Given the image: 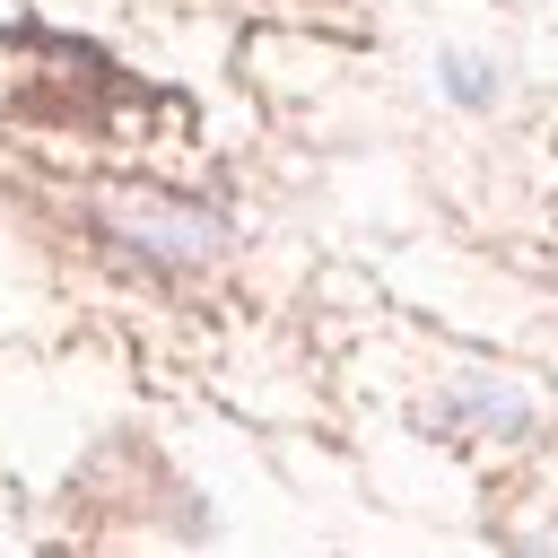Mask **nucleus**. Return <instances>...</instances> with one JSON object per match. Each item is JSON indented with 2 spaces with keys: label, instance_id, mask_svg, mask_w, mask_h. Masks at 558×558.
<instances>
[{
  "label": "nucleus",
  "instance_id": "obj_4",
  "mask_svg": "<svg viewBox=\"0 0 558 558\" xmlns=\"http://www.w3.org/2000/svg\"><path fill=\"white\" fill-rule=\"evenodd\" d=\"M514 558H549V549H541V541H523V549H514Z\"/></svg>",
  "mask_w": 558,
  "mask_h": 558
},
{
  "label": "nucleus",
  "instance_id": "obj_3",
  "mask_svg": "<svg viewBox=\"0 0 558 558\" xmlns=\"http://www.w3.org/2000/svg\"><path fill=\"white\" fill-rule=\"evenodd\" d=\"M436 87H445L453 105H497V96H506V78H497V61H480V52H445V70H436Z\"/></svg>",
  "mask_w": 558,
  "mask_h": 558
},
{
  "label": "nucleus",
  "instance_id": "obj_2",
  "mask_svg": "<svg viewBox=\"0 0 558 558\" xmlns=\"http://www.w3.org/2000/svg\"><path fill=\"white\" fill-rule=\"evenodd\" d=\"M453 410L471 418V427H497V436H532V392H514V384H462L453 392Z\"/></svg>",
  "mask_w": 558,
  "mask_h": 558
},
{
  "label": "nucleus",
  "instance_id": "obj_1",
  "mask_svg": "<svg viewBox=\"0 0 558 558\" xmlns=\"http://www.w3.org/2000/svg\"><path fill=\"white\" fill-rule=\"evenodd\" d=\"M105 227L131 235L157 270H201L218 253V235H227L201 201H166V192H105Z\"/></svg>",
  "mask_w": 558,
  "mask_h": 558
}]
</instances>
